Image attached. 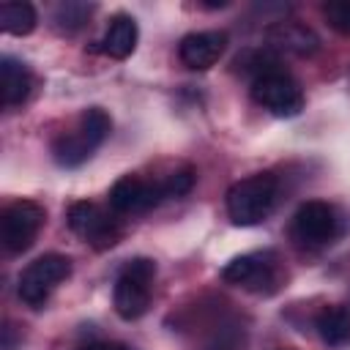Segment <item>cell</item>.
<instances>
[{
    "instance_id": "obj_11",
    "label": "cell",
    "mask_w": 350,
    "mask_h": 350,
    "mask_svg": "<svg viewBox=\"0 0 350 350\" xmlns=\"http://www.w3.org/2000/svg\"><path fill=\"white\" fill-rule=\"evenodd\" d=\"M224 49H227V36L221 30H200L180 38L178 57L191 71H208L211 66L219 63Z\"/></svg>"
},
{
    "instance_id": "obj_7",
    "label": "cell",
    "mask_w": 350,
    "mask_h": 350,
    "mask_svg": "<svg viewBox=\"0 0 350 350\" xmlns=\"http://www.w3.org/2000/svg\"><path fill=\"white\" fill-rule=\"evenodd\" d=\"M339 235V213L323 200L304 202L293 216V238L304 246H325Z\"/></svg>"
},
{
    "instance_id": "obj_21",
    "label": "cell",
    "mask_w": 350,
    "mask_h": 350,
    "mask_svg": "<svg viewBox=\"0 0 350 350\" xmlns=\"http://www.w3.org/2000/svg\"><path fill=\"white\" fill-rule=\"evenodd\" d=\"M205 350H243V331L238 325H221Z\"/></svg>"
},
{
    "instance_id": "obj_16",
    "label": "cell",
    "mask_w": 350,
    "mask_h": 350,
    "mask_svg": "<svg viewBox=\"0 0 350 350\" xmlns=\"http://www.w3.org/2000/svg\"><path fill=\"white\" fill-rule=\"evenodd\" d=\"M36 8L30 3H3L0 5V30L8 33V36H27L36 30Z\"/></svg>"
},
{
    "instance_id": "obj_14",
    "label": "cell",
    "mask_w": 350,
    "mask_h": 350,
    "mask_svg": "<svg viewBox=\"0 0 350 350\" xmlns=\"http://www.w3.org/2000/svg\"><path fill=\"white\" fill-rule=\"evenodd\" d=\"M0 85H3V104L5 107L22 104L30 96V88H33V79H30L27 66L22 60L5 55L0 60Z\"/></svg>"
},
{
    "instance_id": "obj_1",
    "label": "cell",
    "mask_w": 350,
    "mask_h": 350,
    "mask_svg": "<svg viewBox=\"0 0 350 350\" xmlns=\"http://www.w3.org/2000/svg\"><path fill=\"white\" fill-rule=\"evenodd\" d=\"M276 194H279V180L271 172H257L232 183L227 191V213L232 224L254 227L265 221L276 205Z\"/></svg>"
},
{
    "instance_id": "obj_2",
    "label": "cell",
    "mask_w": 350,
    "mask_h": 350,
    "mask_svg": "<svg viewBox=\"0 0 350 350\" xmlns=\"http://www.w3.org/2000/svg\"><path fill=\"white\" fill-rule=\"evenodd\" d=\"M112 131V118L101 107H90L82 112L79 126L71 134H63L52 142V156L60 167H79L93 156V150L109 137Z\"/></svg>"
},
{
    "instance_id": "obj_9",
    "label": "cell",
    "mask_w": 350,
    "mask_h": 350,
    "mask_svg": "<svg viewBox=\"0 0 350 350\" xmlns=\"http://www.w3.org/2000/svg\"><path fill=\"white\" fill-rule=\"evenodd\" d=\"M66 221H68L71 232H77L96 249H109L120 241V224L109 213H104L96 202H88V200L74 202L68 208Z\"/></svg>"
},
{
    "instance_id": "obj_4",
    "label": "cell",
    "mask_w": 350,
    "mask_h": 350,
    "mask_svg": "<svg viewBox=\"0 0 350 350\" xmlns=\"http://www.w3.org/2000/svg\"><path fill=\"white\" fill-rule=\"evenodd\" d=\"M68 276H71V260H68V257H63V254H41L38 260H33V262L19 273L16 293H19V298H22L27 306L38 309V306L49 298V293H52L63 279H68Z\"/></svg>"
},
{
    "instance_id": "obj_13",
    "label": "cell",
    "mask_w": 350,
    "mask_h": 350,
    "mask_svg": "<svg viewBox=\"0 0 350 350\" xmlns=\"http://www.w3.org/2000/svg\"><path fill=\"white\" fill-rule=\"evenodd\" d=\"M137 36H139V30H137L134 16L118 14V16H112V22H109V27H107V33L101 38V52L109 55V57L123 60V57H129L134 52Z\"/></svg>"
},
{
    "instance_id": "obj_8",
    "label": "cell",
    "mask_w": 350,
    "mask_h": 350,
    "mask_svg": "<svg viewBox=\"0 0 350 350\" xmlns=\"http://www.w3.org/2000/svg\"><path fill=\"white\" fill-rule=\"evenodd\" d=\"M44 208L38 202H30V200H19V202H11L5 211H3V246L5 252L11 254H19V252H27L38 235V230L44 227Z\"/></svg>"
},
{
    "instance_id": "obj_22",
    "label": "cell",
    "mask_w": 350,
    "mask_h": 350,
    "mask_svg": "<svg viewBox=\"0 0 350 350\" xmlns=\"http://www.w3.org/2000/svg\"><path fill=\"white\" fill-rule=\"evenodd\" d=\"M82 350H126V347L118 345V342H93V345L82 347Z\"/></svg>"
},
{
    "instance_id": "obj_10",
    "label": "cell",
    "mask_w": 350,
    "mask_h": 350,
    "mask_svg": "<svg viewBox=\"0 0 350 350\" xmlns=\"http://www.w3.org/2000/svg\"><path fill=\"white\" fill-rule=\"evenodd\" d=\"M164 200V186L142 180L137 175H123L109 189V205L115 213H142Z\"/></svg>"
},
{
    "instance_id": "obj_5",
    "label": "cell",
    "mask_w": 350,
    "mask_h": 350,
    "mask_svg": "<svg viewBox=\"0 0 350 350\" xmlns=\"http://www.w3.org/2000/svg\"><path fill=\"white\" fill-rule=\"evenodd\" d=\"M221 279L252 293H273L279 284V260L273 252H249L230 260L221 268Z\"/></svg>"
},
{
    "instance_id": "obj_3",
    "label": "cell",
    "mask_w": 350,
    "mask_h": 350,
    "mask_svg": "<svg viewBox=\"0 0 350 350\" xmlns=\"http://www.w3.org/2000/svg\"><path fill=\"white\" fill-rule=\"evenodd\" d=\"M153 279H156V262L148 257H134L120 268L112 287V304L123 320H137L148 312Z\"/></svg>"
},
{
    "instance_id": "obj_15",
    "label": "cell",
    "mask_w": 350,
    "mask_h": 350,
    "mask_svg": "<svg viewBox=\"0 0 350 350\" xmlns=\"http://www.w3.org/2000/svg\"><path fill=\"white\" fill-rule=\"evenodd\" d=\"M314 328L328 347H347L350 345V309L345 306H325L314 317Z\"/></svg>"
},
{
    "instance_id": "obj_6",
    "label": "cell",
    "mask_w": 350,
    "mask_h": 350,
    "mask_svg": "<svg viewBox=\"0 0 350 350\" xmlns=\"http://www.w3.org/2000/svg\"><path fill=\"white\" fill-rule=\"evenodd\" d=\"M252 98L276 118H295L304 109V93L287 71H273L254 79Z\"/></svg>"
},
{
    "instance_id": "obj_19",
    "label": "cell",
    "mask_w": 350,
    "mask_h": 350,
    "mask_svg": "<svg viewBox=\"0 0 350 350\" xmlns=\"http://www.w3.org/2000/svg\"><path fill=\"white\" fill-rule=\"evenodd\" d=\"M323 14L336 33L350 36V0H331L323 5Z\"/></svg>"
},
{
    "instance_id": "obj_20",
    "label": "cell",
    "mask_w": 350,
    "mask_h": 350,
    "mask_svg": "<svg viewBox=\"0 0 350 350\" xmlns=\"http://www.w3.org/2000/svg\"><path fill=\"white\" fill-rule=\"evenodd\" d=\"M164 186V197H183L191 191L194 186V170L191 167H183V170H175L167 180H161Z\"/></svg>"
},
{
    "instance_id": "obj_17",
    "label": "cell",
    "mask_w": 350,
    "mask_h": 350,
    "mask_svg": "<svg viewBox=\"0 0 350 350\" xmlns=\"http://www.w3.org/2000/svg\"><path fill=\"white\" fill-rule=\"evenodd\" d=\"M235 71H241L243 77H249L254 82V79L273 74V71H282V68H279V57L271 49H243L235 57Z\"/></svg>"
},
{
    "instance_id": "obj_12",
    "label": "cell",
    "mask_w": 350,
    "mask_h": 350,
    "mask_svg": "<svg viewBox=\"0 0 350 350\" xmlns=\"http://www.w3.org/2000/svg\"><path fill=\"white\" fill-rule=\"evenodd\" d=\"M265 38L273 49H282V52H290L298 57H309L320 49L317 33L301 22H273L265 30Z\"/></svg>"
},
{
    "instance_id": "obj_18",
    "label": "cell",
    "mask_w": 350,
    "mask_h": 350,
    "mask_svg": "<svg viewBox=\"0 0 350 350\" xmlns=\"http://www.w3.org/2000/svg\"><path fill=\"white\" fill-rule=\"evenodd\" d=\"M90 14H93V5L88 3H63L55 11V27L63 33H77L88 22Z\"/></svg>"
}]
</instances>
